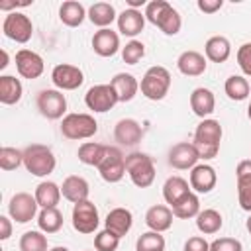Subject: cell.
<instances>
[{
    "label": "cell",
    "mask_w": 251,
    "mask_h": 251,
    "mask_svg": "<svg viewBox=\"0 0 251 251\" xmlns=\"http://www.w3.org/2000/svg\"><path fill=\"white\" fill-rule=\"evenodd\" d=\"M92 49L100 57H114L120 51V35L112 27L98 29L92 35Z\"/></svg>",
    "instance_id": "18"
},
{
    "label": "cell",
    "mask_w": 251,
    "mask_h": 251,
    "mask_svg": "<svg viewBox=\"0 0 251 251\" xmlns=\"http://www.w3.org/2000/svg\"><path fill=\"white\" fill-rule=\"evenodd\" d=\"M20 165H24V151L16 147H2L0 149V167L2 171H16Z\"/></svg>",
    "instance_id": "39"
},
{
    "label": "cell",
    "mask_w": 251,
    "mask_h": 251,
    "mask_svg": "<svg viewBox=\"0 0 251 251\" xmlns=\"http://www.w3.org/2000/svg\"><path fill=\"white\" fill-rule=\"evenodd\" d=\"M247 116H249V120H251V102H249V108H247Z\"/></svg>",
    "instance_id": "53"
},
{
    "label": "cell",
    "mask_w": 251,
    "mask_h": 251,
    "mask_svg": "<svg viewBox=\"0 0 251 251\" xmlns=\"http://www.w3.org/2000/svg\"><path fill=\"white\" fill-rule=\"evenodd\" d=\"M200 155L194 147V143H188V141H180V143H175L171 149H169V165L176 171H186V169H194L196 163H198Z\"/></svg>",
    "instance_id": "14"
},
{
    "label": "cell",
    "mask_w": 251,
    "mask_h": 251,
    "mask_svg": "<svg viewBox=\"0 0 251 251\" xmlns=\"http://www.w3.org/2000/svg\"><path fill=\"white\" fill-rule=\"evenodd\" d=\"M224 90L227 94L229 100H235V102H241L249 96L251 92V86H249V80L241 75H231L226 78V84H224Z\"/></svg>",
    "instance_id": "34"
},
{
    "label": "cell",
    "mask_w": 251,
    "mask_h": 251,
    "mask_svg": "<svg viewBox=\"0 0 251 251\" xmlns=\"http://www.w3.org/2000/svg\"><path fill=\"white\" fill-rule=\"evenodd\" d=\"M37 110L43 118L47 120H61L65 118V112H67V98L61 90L57 88H45L37 94Z\"/></svg>",
    "instance_id": "8"
},
{
    "label": "cell",
    "mask_w": 251,
    "mask_h": 251,
    "mask_svg": "<svg viewBox=\"0 0 251 251\" xmlns=\"http://www.w3.org/2000/svg\"><path fill=\"white\" fill-rule=\"evenodd\" d=\"M222 126L218 120H212V118H206L202 120L196 129H194V147L200 155V159L204 161H210L218 155L220 151V141H222Z\"/></svg>",
    "instance_id": "2"
},
{
    "label": "cell",
    "mask_w": 251,
    "mask_h": 251,
    "mask_svg": "<svg viewBox=\"0 0 251 251\" xmlns=\"http://www.w3.org/2000/svg\"><path fill=\"white\" fill-rule=\"evenodd\" d=\"M24 94V86L20 82V78L12 76V75H2L0 76V102L6 106H14L22 100Z\"/></svg>",
    "instance_id": "28"
},
{
    "label": "cell",
    "mask_w": 251,
    "mask_h": 251,
    "mask_svg": "<svg viewBox=\"0 0 251 251\" xmlns=\"http://www.w3.org/2000/svg\"><path fill=\"white\" fill-rule=\"evenodd\" d=\"M143 57H145V45L137 39H131L126 43V47H122V59L127 65H137Z\"/></svg>",
    "instance_id": "40"
},
{
    "label": "cell",
    "mask_w": 251,
    "mask_h": 251,
    "mask_svg": "<svg viewBox=\"0 0 251 251\" xmlns=\"http://www.w3.org/2000/svg\"><path fill=\"white\" fill-rule=\"evenodd\" d=\"M37 226L43 233H57L63 227V214L57 208H41L37 214Z\"/></svg>",
    "instance_id": "35"
},
{
    "label": "cell",
    "mask_w": 251,
    "mask_h": 251,
    "mask_svg": "<svg viewBox=\"0 0 251 251\" xmlns=\"http://www.w3.org/2000/svg\"><path fill=\"white\" fill-rule=\"evenodd\" d=\"M127 6L133 8V10H137L139 6H147V2L145 0H127Z\"/></svg>",
    "instance_id": "49"
},
{
    "label": "cell",
    "mask_w": 251,
    "mask_h": 251,
    "mask_svg": "<svg viewBox=\"0 0 251 251\" xmlns=\"http://www.w3.org/2000/svg\"><path fill=\"white\" fill-rule=\"evenodd\" d=\"M173 218H175L173 216V210L169 206H165V204H155V206H151L145 212V224H147V227L151 231H159V233L171 229Z\"/></svg>",
    "instance_id": "21"
},
{
    "label": "cell",
    "mask_w": 251,
    "mask_h": 251,
    "mask_svg": "<svg viewBox=\"0 0 251 251\" xmlns=\"http://www.w3.org/2000/svg\"><path fill=\"white\" fill-rule=\"evenodd\" d=\"M84 18H88V12L76 0H67L59 8V20L69 27H78L84 22Z\"/></svg>",
    "instance_id": "29"
},
{
    "label": "cell",
    "mask_w": 251,
    "mask_h": 251,
    "mask_svg": "<svg viewBox=\"0 0 251 251\" xmlns=\"http://www.w3.org/2000/svg\"><path fill=\"white\" fill-rule=\"evenodd\" d=\"M57 159L51 147L43 143H31L24 149V167L33 176H47L55 171Z\"/></svg>",
    "instance_id": "3"
},
{
    "label": "cell",
    "mask_w": 251,
    "mask_h": 251,
    "mask_svg": "<svg viewBox=\"0 0 251 251\" xmlns=\"http://www.w3.org/2000/svg\"><path fill=\"white\" fill-rule=\"evenodd\" d=\"M139 88L147 100H153V102L163 100L171 88V73L161 65L149 67L139 82Z\"/></svg>",
    "instance_id": "4"
},
{
    "label": "cell",
    "mask_w": 251,
    "mask_h": 251,
    "mask_svg": "<svg viewBox=\"0 0 251 251\" xmlns=\"http://www.w3.org/2000/svg\"><path fill=\"white\" fill-rule=\"evenodd\" d=\"M8 67V53L2 49V63H0V69H6Z\"/></svg>",
    "instance_id": "50"
},
{
    "label": "cell",
    "mask_w": 251,
    "mask_h": 251,
    "mask_svg": "<svg viewBox=\"0 0 251 251\" xmlns=\"http://www.w3.org/2000/svg\"><path fill=\"white\" fill-rule=\"evenodd\" d=\"M204 53L212 63H226L231 55V43L224 35H212L204 45Z\"/></svg>",
    "instance_id": "26"
},
{
    "label": "cell",
    "mask_w": 251,
    "mask_h": 251,
    "mask_svg": "<svg viewBox=\"0 0 251 251\" xmlns=\"http://www.w3.org/2000/svg\"><path fill=\"white\" fill-rule=\"evenodd\" d=\"M39 208H57L59 200H61V186L53 180H43L35 186V192H33Z\"/></svg>",
    "instance_id": "27"
},
{
    "label": "cell",
    "mask_w": 251,
    "mask_h": 251,
    "mask_svg": "<svg viewBox=\"0 0 251 251\" xmlns=\"http://www.w3.org/2000/svg\"><path fill=\"white\" fill-rule=\"evenodd\" d=\"M216 182H218V175L212 165L202 163L190 169V188H194L198 194L212 192L216 188Z\"/></svg>",
    "instance_id": "16"
},
{
    "label": "cell",
    "mask_w": 251,
    "mask_h": 251,
    "mask_svg": "<svg viewBox=\"0 0 251 251\" xmlns=\"http://www.w3.org/2000/svg\"><path fill=\"white\" fill-rule=\"evenodd\" d=\"M100 218L98 208L90 200H82L73 206V227L78 233H94L98 229Z\"/></svg>",
    "instance_id": "12"
},
{
    "label": "cell",
    "mask_w": 251,
    "mask_h": 251,
    "mask_svg": "<svg viewBox=\"0 0 251 251\" xmlns=\"http://www.w3.org/2000/svg\"><path fill=\"white\" fill-rule=\"evenodd\" d=\"M118 31L126 37H135L143 31L145 27V14H141V10H133V8H126L120 16H118Z\"/></svg>",
    "instance_id": "19"
},
{
    "label": "cell",
    "mask_w": 251,
    "mask_h": 251,
    "mask_svg": "<svg viewBox=\"0 0 251 251\" xmlns=\"http://www.w3.org/2000/svg\"><path fill=\"white\" fill-rule=\"evenodd\" d=\"M49 251H69V247H63V245H57V247H53V249H49Z\"/></svg>",
    "instance_id": "51"
},
{
    "label": "cell",
    "mask_w": 251,
    "mask_h": 251,
    "mask_svg": "<svg viewBox=\"0 0 251 251\" xmlns=\"http://www.w3.org/2000/svg\"><path fill=\"white\" fill-rule=\"evenodd\" d=\"M245 227H247V231H249V233H251V216H249V218H247V222H245Z\"/></svg>",
    "instance_id": "52"
},
{
    "label": "cell",
    "mask_w": 251,
    "mask_h": 251,
    "mask_svg": "<svg viewBox=\"0 0 251 251\" xmlns=\"http://www.w3.org/2000/svg\"><path fill=\"white\" fill-rule=\"evenodd\" d=\"M190 108H192V112H194L198 118L206 120V118L214 112V108H216L214 92H212L210 88H204V86L194 88L192 94H190Z\"/></svg>",
    "instance_id": "24"
},
{
    "label": "cell",
    "mask_w": 251,
    "mask_h": 251,
    "mask_svg": "<svg viewBox=\"0 0 251 251\" xmlns=\"http://www.w3.org/2000/svg\"><path fill=\"white\" fill-rule=\"evenodd\" d=\"M96 131H98V122L90 114L73 112V114H67L61 120V133L67 139H75V141L90 139V137L96 135Z\"/></svg>",
    "instance_id": "5"
},
{
    "label": "cell",
    "mask_w": 251,
    "mask_h": 251,
    "mask_svg": "<svg viewBox=\"0 0 251 251\" xmlns=\"http://www.w3.org/2000/svg\"><path fill=\"white\" fill-rule=\"evenodd\" d=\"M118 245H120V237L106 227L102 231H98L94 237V249L96 251H116Z\"/></svg>",
    "instance_id": "41"
},
{
    "label": "cell",
    "mask_w": 251,
    "mask_h": 251,
    "mask_svg": "<svg viewBox=\"0 0 251 251\" xmlns=\"http://www.w3.org/2000/svg\"><path fill=\"white\" fill-rule=\"evenodd\" d=\"M51 80L57 90H76L84 82V75L76 65L69 63H59L51 71Z\"/></svg>",
    "instance_id": "13"
},
{
    "label": "cell",
    "mask_w": 251,
    "mask_h": 251,
    "mask_svg": "<svg viewBox=\"0 0 251 251\" xmlns=\"http://www.w3.org/2000/svg\"><path fill=\"white\" fill-rule=\"evenodd\" d=\"M135 251H165V237L159 231H145L135 241Z\"/></svg>",
    "instance_id": "38"
},
{
    "label": "cell",
    "mask_w": 251,
    "mask_h": 251,
    "mask_svg": "<svg viewBox=\"0 0 251 251\" xmlns=\"http://www.w3.org/2000/svg\"><path fill=\"white\" fill-rule=\"evenodd\" d=\"M104 224H106V229H110L112 233H116L122 239L133 226V214L127 208H114L108 212Z\"/></svg>",
    "instance_id": "23"
},
{
    "label": "cell",
    "mask_w": 251,
    "mask_h": 251,
    "mask_svg": "<svg viewBox=\"0 0 251 251\" xmlns=\"http://www.w3.org/2000/svg\"><path fill=\"white\" fill-rule=\"evenodd\" d=\"M188 192H192L188 180H184V178L178 176V175L169 176V178L165 180V184H163V198H165V202L171 204V206L176 204L180 198H184Z\"/></svg>",
    "instance_id": "30"
},
{
    "label": "cell",
    "mask_w": 251,
    "mask_h": 251,
    "mask_svg": "<svg viewBox=\"0 0 251 251\" xmlns=\"http://www.w3.org/2000/svg\"><path fill=\"white\" fill-rule=\"evenodd\" d=\"M16 69L24 78H39L45 71L43 57L31 49H20L16 53Z\"/></svg>",
    "instance_id": "15"
},
{
    "label": "cell",
    "mask_w": 251,
    "mask_h": 251,
    "mask_svg": "<svg viewBox=\"0 0 251 251\" xmlns=\"http://www.w3.org/2000/svg\"><path fill=\"white\" fill-rule=\"evenodd\" d=\"M16 6H29V2H0V10H12Z\"/></svg>",
    "instance_id": "48"
},
{
    "label": "cell",
    "mask_w": 251,
    "mask_h": 251,
    "mask_svg": "<svg viewBox=\"0 0 251 251\" xmlns=\"http://www.w3.org/2000/svg\"><path fill=\"white\" fill-rule=\"evenodd\" d=\"M171 210H173V216L180 218V220L196 218L200 214V198L194 192H188L184 198H180L176 204H173Z\"/></svg>",
    "instance_id": "33"
},
{
    "label": "cell",
    "mask_w": 251,
    "mask_h": 251,
    "mask_svg": "<svg viewBox=\"0 0 251 251\" xmlns=\"http://www.w3.org/2000/svg\"><path fill=\"white\" fill-rule=\"evenodd\" d=\"M184 251H210V243H208L204 237L194 235V237H188V239H186Z\"/></svg>",
    "instance_id": "45"
},
{
    "label": "cell",
    "mask_w": 251,
    "mask_h": 251,
    "mask_svg": "<svg viewBox=\"0 0 251 251\" xmlns=\"http://www.w3.org/2000/svg\"><path fill=\"white\" fill-rule=\"evenodd\" d=\"M96 169L106 182H120L126 175V157L122 149L116 145H106V151Z\"/></svg>",
    "instance_id": "7"
},
{
    "label": "cell",
    "mask_w": 251,
    "mask_h": 251,
    "mask_svg": "<svg viewBox=\"0 0 251 251\" xmlns=\"http://www.w3.org/2000/svg\"><path fill=\"white\" fill-rule=\"evenodd\" d=\"M237 65L243 71V75L251 76V43H243L237 49Z\"/></svg>",
    "instance_id": "44"
},
{
    "label": "cell",
    "mask_w": 251,
    "mask_h": 251,
    "mask_svg": "<svg viewBox=\"0 0 251 251\" xmlns=\"http://www.w3.org/2000/svg\"><path fill=\"white\" fill-rule=\"evenodd\" d=\"M141 137H143V129H141L139 122L133 120V118H124L114 127V139L120 145L133 147V145H137L141 141Z\"/></svg>",
    "instance_id": "17"
},
{
    "label": "cell",
    "mask_w": 251,
    "mask_h": 251,
    "mask_svg": "<svg viewBox=\"0 0 251 251\" xmlns=\"http://www.w3.org/2000/svg\"><path fill=\"white\" fill-rule=\"evenodd\" d=\"M20 251H49L47 249V237L41 229L25 231L20 237Z\"/></svg>",
    "instance_id": "37"
},
{
    "label": "cell",
    "mask_w": 251,
    "mask_h": 251,
    "mask_svg": "<svg viewBox=\"0 0 251 251\" xmlns=\"http://www.w3.org/2000/svg\"><path fill=\"white\" fill-rule=\"evenodd\" d=\"M237 198L245 212H251V175L237 176Z\"/></svg>",
    "instance_id": "42"
},
{
    "label": "cell",
    "mask_w": 251,
    "mask_h": 251,
    "mask_svg": "<svg viewBox=\"0 0 251 251\" xmlns=\"http://www.w3.org/2000/svg\"><path fill=\"white\" fill-rule=\"evenodd\" d=\"M112 88L116 90L118 102H129L135 98L137 90H139V82L131 73H118L112 80H110Z\"/></svg>",
    "instance_id": "25"
},
{
    "label": "cell",
    "mask_w": 251,
    "mask_h": 251,
    "mask_svg": "<svg viewBox=\"0 0 251 251\" xmlns=\"http://www.w3.org/2000/svg\"><path fill=\"white\" fill-rule=\"evenodd\" d=\"M210 251H243V245L235 237H220L210 243Z\"/></svg>",
    "instance_id": "43"
},
{
    "label": "cell",
    "mask_w": 251,
    "mask_h": 251,
    "mask_svg": "<svg viewBox=\"0 0 251 251\" xmlns=\"http://www.w3.org/2000/svg\"><path fill=\"white\" fill-rule=\"evenodd\" d=\"M145 20L157 25L165 35H176L182 27L180 14L167 0H151L145 6Z\"/></svg>",
    "instance_id": "1"
},
{
    "label": "cell",
    "mask_w": 251,
    "mask_h": 251,
    "mask_svg": "<svg viewBox=\"0 0 251 251\" xmlns=\"http://www.w3.org/2000/svg\"><path fill=\"white\" fill-rule=\"evenodd\" d=\"M12 235V220L8 216H0V239L6 241Z\"/></svg>",
    "instance_id": "47"
},
{
    "label": "cell",
    "mask_w": 251,
    "mask_h": 251,
    "mask_svg": "<svg viewBox=\"0 0 251 251\" xmlns=\"http://www.w3.org/2000/svg\"><path fill=\"white\" fill-rule=\"evenodd\" d=\"M2 31L8 39H12L16 43H27L33 35V24L25 14L10 12L2 22Z\"/></svg>",
    "instance_id": "9"
},
{
    "label": "cell",
    "mask_w": 251,
    "mask_h": 251,
    "mask_svg": "<svg viewBox=\"0 0 251 251\" xmlns=\"http://www.w3.org/2000/svg\"><path fill=\"white\" fill-rule=\"evenodd\" d=\"M61 194H63V198H67L73 204H78L82 200H88V194H90L88 180L82 178V176H78V175H71V176H67L63 180Z\"/></svg>",
    "instance_id": "20"
},
{
    "label": "cell",
    "mask_w": 251,
    "mask_h": 251,
    "mask_svg": "<svg viewBox=\"0 0 251 251\" xmlns=\"http://www.w3.org/2000/svg\"><path fill=\"white\" fill-rule=\"evenodd\" d=\"M88 20L100 29H106L108 25H112L114 20H118V14L110 2H96L88 8Z\"/></svg>",
    "instance_id": "31"
},
{
    "label": "cell",
    "mask_w": 251,
    "mask_h": 251,
    "mask_svg": "<svg viewBox=\"0 0 251 251\" xmlns=\"http://www.w3.org/2000/svg\"><path fill=\"white\" fill-rule=\"evenodd\" d=\"M126 173L137 188H147L155 180V163L147 153H129L126 155Z\"/></svg>",
    "instance_id": "6"
},
{
    "label": "cell",
    "mask_w": 251,
    "mask_h": 251,
    "mask_svg": "<svg viewBox=\"0 0 251 251\" xmlns=\"http://www.w3.org/2000/svg\"><path fill=\"white\" fill-rule=\"evenodd\" d=\"M106 151V145L102 143H96V141H84L80 147H78V161L82 165H88V167H98L102 155Z\"/></svg>",
    "instance_id": "36"
},
{
    "label": "cell",
    "mask_w": 251,
    "mask_h": 251,
    "mask_svg": "<svg viewBox=\"0 0 251 251\" xmlns=\"http://www.w3.org/2000/svg\"><path fill=\"white\" fill-rule=\"evenodd\" d=\"M224 226V218L218 210L214 208H206V210H200V214L196 216V227L198 231H202L204 235H212V233H218Z\"/></svg>",
    "instance_id": "32"
},
{
    "label": "cell",
    "mask_w": 251,
    "mask_h": 251,
    "mask_svg": "<svg viewBox=\"0 0 251 251\" xmlns=\"http://www.w3.org/2000/svg\"><path fill=\"white\" fill-rule=\"evenodd\" d=\"M84 104L88 110L104 114L118 104V96H116V90L112 88V84H94L86 90Z\"/></svg>",
    "instance_id": "10"
},
{
    "label": "cell",
    "mask_w": 251,
    "mask_h": 251,
    "mask_svg": "<svg viewBox=\"0 0 251 251\" xmlns=\"http://www.w3.org/2000/svg\"><path fill=\"white\" fill-rule=\"evenodd\" d=\"M37 200L29 192H16L8 202V214L18 224H27L37 216Z\"/></svg>",
    "instance_id": "11"
},
{
    "label": "cell",
    "mask_w": 251,
    "mask_h": 251,
    "mask_svg": "<svg viewBox=\"0 0 251 251\" xmlns=\"http://www.w3.org/2000/svg\"><path fill=\"white\" fill-rule=\"evenodd\" d=\"M176 67L184 76H200L206 73V57L198 51H182L176 59Z\"/></svg>",
    "instance_id": "22"
},
{
    "label": "cell",
    "mask_w": 251,
    "mask_h": 251,
    "mask_svg": "<svg viewBox=\"0 0 251 251\" xmlns=\"http://www.w3.org/2000/svg\"><path fill=\"white\" fill-rule=\"evenodd\" d=\"M196 6H198V10L204 12V14H216V12L224 6V0H198Z\"/></svg>",
    "instance_id": "46"
}]
</instances>
